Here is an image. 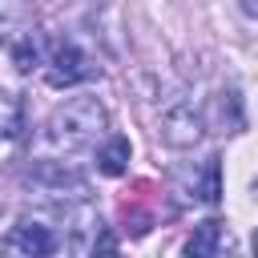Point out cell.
Returning <instances> with one entry per match:
<instances>
[{
	"mask_svg": "<svg viewBox=\"0 0 258 258\" xmlns=\"http://www.w3.org/2000/svg\"><path fill=\"white\" fill-rule=\"evenodd\" d=\"M20 97L12 89H0V133L4 137H16L20 133Z\"/></svg>",
	"mask_w": 258,
	"mask_h": 258,
	"instance_id": "cell-9",
	"label": "cell"
},
{
	"mask_svg": "<svg viewBox=\"0 0 258 258\" xmlns=\"http://www.w3.org/2000/svg\"><path fill=\"white\" fill-rule=\"evenodd\" d=\"M0 250H4V254H16V258H40V254H52V250H56V238H52L48 226L24 218V222H16V226L4 234Z\"/></svg>",
	"mask_w": 258,
	"mask_h": 258,
	"instance_id": "cell-3",
	"label": "cell"
},
{
	"mask_svg": "<svg viewBox=\"0 0 258 258\" xmlns=\"http://www.w3.org/2000/svg\"><path fill=\"white\" fill-rule=\"evenodd\" d=\"M222 198V185H218V161H210L206 165V177H202V202H218Z\"/></svg>",
	"mask_w": 258,
	"mask_h": 258,
	"instance_id": "cell-10",
	"label": "cell"
},
{
	"mask_svg": "<svg viewBox=\"0 0 258 258\" xmlns=\"http://www.w3.org/2000/svg\"><path fill=\"white\" fill-rule=\"evenodd\" d=\"M12 60H16V69H24V73H28V69L40 60V52H36V44H32V40H24V44H16V48H12Z\"/></svg>",
	"mask_w": 258,
	"mask_h": 258,
	"instance_id": "cell-11",
	"label": "cell"
},
{
	"mask_svg": "<svg viewBox=\"0 0 258 258\" xmlns=\"http://www.w3.org/2000/svg\"><path fill=\"white\" fill-rule=\"evenodd\" d=\"M16 8H20V0H0V20L16 16Z\"/></svg>",
	"mask_w": 258,
	"mask_h": 258,
	"instance_id": "cell-12",
	"label": "cell"
},
{
	"mask_svg": "<svg viewBox=\"0 0 258 258\" xmlns=\"http://www.w3.org/2000/svg\"><path fill=\"white\" fill-rule=\"evenodd\" d=\"M105 125H109V113H105V105L97 97H69L48 117V141L56 149H69L73 153V149L93 145L105 133Z\"/></svg>",
	"mask_w": 258,
	"mask_h": 258,
	"instance_id": "cell-1",
	"label": "cell"
},
{
	"mask_svg": "<svg viewBox=\"0 0 258 258\" xmlns=\"http://www.w3.org/2000/svg\"><path fill=\"white\" fill-rule=\"evenodd\" d=\"M202 129H206V121H202V113L194 109V101H185V97H173V101L161 109V117H157V133H161V141L173 145V149L198 145Z\"/></svg>",
	"mask_w": 258,
	"mask_h": 258,
	"instance_id": "cell-2",
	"label": "cell"
},
{
	"mask_svg": "<svg viewBox=\"0 0 258 258\" xmlns=\"http://www.w3.org/2000/svg\"><path fill=\"white\" fill-rule=\"evenodd\" d=\"M129 141L125 137H109L101 149H97V169L105 173V177H121L125 169H129Z\"/></svg>",
	"mask_w": 258,
	"mask_h": 258,
	"instance_id": "cell-6",
	"label": "cell"
},
{
	"mask_svg": "<svg viewBox=\"0 0 258 258\" xmlns=\"http://www.w3.org/2000/svg\"><path fill=\"white\" fill-rule=\"evenodd\" d=\"M28 177H32L40 189L56 194V198H64V189H73V198L85 194V177H81L73 165H64V161H36Z\"/></svg>",
	"mask_w": 258,
	"mask_h": 258,
	"instance_id": "cell-4",
	"label": "cell"
},
{
	"mask_svg": "<svg viewBox=\"0 0 258 258\" xmlns=\"http://www.w3.org/2000/svg\"><path fill=\"white\" fill-rule=\"evenodd\" d=\"M214 109H218V125H222V133H238V129H242V105H238V93H218Z\"/></svg>",
	"mask_w": 258,
	"mask_h": 258,
	"instance_id": "cell-8",
	"label": "cell"
},
{
	"mask_svg": "<svg viewBox=\"0 0 258 258\" xmlns=\"http://www.w3.org/2000/svg\"><path fill=\"white\" fill-rule=\"evenodd\" d=\"M85 77H93L85 52H81L77 44H69V40L56 44V48H52V73H48V81L60 89V85H77V81H85Z\"/></svg>",
	"mask_w": 258,
	"mask_h": 258,
	"instance_id": "cell-5",
	"label": "cell"
},
{
	"mask_svg": "<svg viewBox=\"0 0 258 258\" xmlns=\"http://www.w3.org/2000/svg\"><path fill=\"white\" fill-rule=\"evenodd\" d=\"M222 246V222H202L194 226V234L185 238V254L189 258H214Z\"/></svg>",
	"mask_w": 258,
	"mask_h": 258,
	"instance_id": "cell-7",
	"label": "cell"
}]
</instances>
